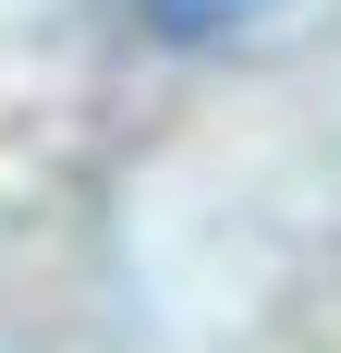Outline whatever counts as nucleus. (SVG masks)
I'll list each match as a JSON object with an SVG mask.
<instances>
[{
  "label": "nucleus",
  "mask_w": 341,
  "mask_h": 353,
  "mask_svg": "<svg viewBox=\"0 0 341 353\" xmlns=\"http://www.w3.org/2000/svg\"><path fill=\"white\" fill-rule=\"evenodd\" d=\"M146 37H170V49H232V37H256L280 12V0H135Z\"/></svg>",
  "instance_id": "f257e3e1"
}]
</instances>
